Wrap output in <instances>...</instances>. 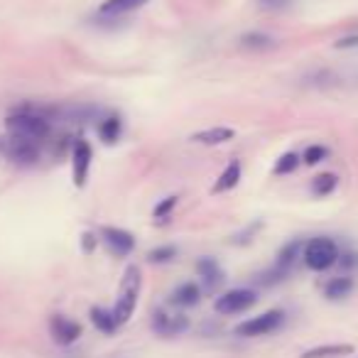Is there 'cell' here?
I'll return each mask as SVG.
<instances>
[{
	"instance_id": "cell-1",
	"label": "cell",
	"mask_w": 358,
	"mask_h": 358,
	"mask_svg": "<svg viewBox=\"0 0 358 358\" xmlns=\"http://www.w3.org/2000/svg\"><path fill=\"white\" fill-rule=\"evenodd\" d=\"M6 128H8V135L25 138V140H32V143L47 140L52 133L50 118L42 111L30 108V106H23V108H17L15 113H10V116L6 118Z\"/></svg>"
},
{
	"instance_id": "cell-2",
	"label": "cell",
	"mask_w": 358,
	"mask_h": 358,
	"mask_svg": "<svg viewBox=\"0 0 358 358\" xmlns=\"http://www.w3.org/2000/svg\"><path fill=\"white\" fill-rule=\"evenodd\" d=\"M140 285H143L140 270L135 268V265L125 268L123 282H120V292H118L116 307H113V317H116L118 326H123L125 322L133 317L135 304H138V295H140Z\"/></svg>"
},
{
	"instance_id": "cell-3",
	"label": "cell",
	"mask_w": 358,
	"mask_h": 358,
	"mask_svg": "<svg viewBox=\"0 0 358 358\" xmlns=\"http://www.w3.org/2000/svg\"><path fill=\"white\" fill-rule=\"evenodd\" d=\"M302 257L309 270L322 273V270H329L331 265L339 263V246L331 241L329 235H317V238H312V241L304 246Z\"/></svg>"
},
{
	"instance_id": "cell-4",
	"label": "cell",
	"mask_w": 358,
	"mask_h": 358,
	"mask_svg": "<svg viewBox=\"0 0 358 358\" xmlns=\"http://www.w3.org/2000/svg\"><path fill=\"white\" fill-rule=\"evenodd\" d=\"M282 322H285V314H282L280 309H270V312L257 314L253 319L238 324L235 326V334L246 336V339H251V336H265V334H273V331L280 329Z\"/></svg>"
},
{
	"instance_id": "cell-5",
	"label": "cell",
	"mask_w": 358,
	"mask_h": 358,
	"mask_svg": "<svg viewBox=\"0 0 358 358\" xmlns=\"http://www.w3.org/2000/svg\"><path fill=\"white\" fill-rule=\"evenodd\" d=\"M3 152L10 162L23 165V167H30L39 160V143L25 140V138H15V135H8L3 140Z\"/></svg>"
},
{
	"instance_id": "cell-6",
	"label": "cell",
	"mask_w": 358,
	"mask_h": 358,
	"mask_svg": "<svg viewBox=\"0 0 358 358\" xmlns=\"http://www.w3.org/2000/svg\"><path fill=\"white\" fill-rule=\"evenodd\" d=\"M253 304H255V292L241 287V290H231L218 297L216 302H213V309L218 314H241L246 309H251Z\"/></svg>"
},
{
	"instance_id": "cell-7",
	"label": "cell",
	"mask_w": 358,
	"mask_h": 358,
	"mask_svg": "<svg viewBox=\"0 0 358 358\" xmlns=\"http://www.w3.org/2000/svg\"><path fill=\"white\" fill-rule=\"evenodd\" d=\"M89 167H91V145L84 140V138H76L74 145H72V177H74V185L76 187L86 185Z\"/></svg>"
},
{
	"instance_id": "cell-8",
	"label": "cell",
	"mask_w": 358,
	"mask_h": 358,
	"mask_svg": "<svg viewBox=\"0 0 358 358\" xmlns=\"http://www.w3.org/2000/svg\"><path fill=\"white\" fill-rule=\"evenodd\" d=\"M101 241L108 246V251L116 253L118 257H125L135 251V238L133 233L123 229H116V226H103L101 229Z\"/></svg>"
},
{
	"instance_id": "cell-9",
	"label": "cell",
	"mask_w": 358,
	"mask_h": 358,
	"mask_svg": "<svg viewBox=\"0 0 358 358\" xmlns=\"http://www.w3.org/2000/svg\"><path fill=\"white\" fill-rule=\"evenodd\" d=\"M187 326H189V319H187L185 314L162 312V309L152 314V329L160 336H177L182 331H187Z\"/></svg>"
},
{
	"instance_id": "cell-10",
	"label": "cell",
	"mask_w": 358,
	"mask_h": 358,
	"mask_svg": "<svg viewBox=\"0 0 358 358\" xmlns=\"http://www.w3.org/2000/svg\"><path fill=\"white\" fill-rule=\"evenodd\" d=\"M50 334L56 344H62V346H72L76 341L78 336H81V326L76 322H72L69 317H62V314H54L50 319Z\"/></svg>"
},
{
	"instance_id": "cell-11",
	"label": "cell",
	"mask_w": 358,
	"mask_h": 358,
	"mask_svg": "<svg viewBox=\"0 0 358 358\" xmlns=\"http://www.w3.org/2000/svg\"><path fill=\"white\" fill-rule=\"evenodd\" d=\"M196 273H199V277H202L204 285H207L209 290H216V287H221L226 280L221 265H218L213 257H207V255L196 260Z\"/></svg>"
},
{
	"instance_id": "cell-12",
	"label": "cell",
	"mask_w": 358,
	"mask_h": 358,
	"mask_svg": "<svg viewBox=\"0 0 358 358\" xmlns=\"http://www.w3.org/2000/svg\"><path fill=\"white\" fill-rule=\"evenodd\" d=\"M145 3H150V0H106V3H101V8H98V15L101 17H123V15H128V12L143 8Z\"/></svg>"
},
{
	"instance_id": "cell-13",
	"label": "cell",
	"mask_w": 358,
	"mask_h": 358,
	"mask_svg": "<svg viewBox=\"0 0 358 358\" xmlns=\"http://www.w3.org/2000/svg\"><path fill=\"white\" fill-rule=\"evenodd\" d=\"M235 130L233 128H224V125H218V128H207V130H199L189 138V140L199 143V145H224V143L233 140Z\"/></svg>"
},
{
	"instance_id": "cell-14",
	"label": "cell",
	"mask_w": 358,
	"mask_h": 358,
	"mask_svg": "<svg viewBox=\"0 0 358 358\" xmlns=\"http://www.w3.org/2000/svg\"><path fill=\"white\" fill-rule=\"evenodd\" d=\"M299 253H302V243H299V241L287 243V246L280 251V255H277V263H275V275H277V277H282V275L290 273V268L295 265V260L299 257Z\"/></svg>"
},
{
	"instance_id": "cell-15",
	"label": "cell",
	"mask_w": 358,
	"mask_h": 358,
	"mask_svg": "<svg viewBox=\"0 0 358 358\" xmlns=\"http://www.w3.org/2000/svg\"><path fill=\"white\" fill-rule=\"evenodd\" d=\"M241 162L238 160H231L229 167L221 172V177L216 179V185H213V194H221V191H229L233 189L238 182H241Z\"/></svg>"
},
{
	"instance_id": "cell-16",
	"label": "cell",
	"mask_w": 358,
	"mask_h": 358,
	"mask_svg": "<svg viewBox=\"0 0 358 358\" xmlns=\"http://www.w3.org/2000/svg\"><path fill=\"white\" fill-rule=\"evenodd\" d=\"M199 287L194 285V282H185V285H179L177 290L172 292V299L169 302L177 304V307H194V304H199Z\"/></svg>"
},
{
	"instance_id": "cell-17",
	"label": "cell",
	"mask_w": 358,
	"mask_h": 358,
	"mask_svg": "<svg viewBox=\"0 0 358 358\" xmlns=\"http://www.w3.org/2000/svg\"><path fill=\"white\" fill-rule=\"evenodd\" d=\"M353 346L351 344H331V346H317L302 353V358H339V356H351Z\"/></svg>"
},
{
	"instance_id": "cell-18",
	"label": "cell",
	"mask_w": 358,
	"mask_h": 358,
	"mask_svg": "<svg viewBox=\"0 0 358 358\" xmlns=\"http://www.w3.org/2000/svg\"><path fill=\"white\" fill-rule=\"evenodd\" d=\"M120 133H123V120L118 116H106L98 123V135H101V140L106 143V145H113V143L120 138Z\"/></svg>"
},
{
	"instance_id": "cell-19",
	"label": "cell",
	"mask_w": 358,
	"mask_h": 358,
	"mask_svg": "<svg viewBox=\"0 0 358 358\" xmlns=\"http://www.w3.org/2000/svg\"><path fill=\"white\" fill-rule=\"evenodd\" d=\"M91 322H94L96 329H101L103 334H113L118 329V322L113 317V309H101V307H94L91 309Z\"/></svg>"
},
{
	"instance_id": "cell-20",
	"label": "cell",
	"mask_w": 358,
	"mask_h": 358,
	"mask_svg": "<svg viewBox=\"0 0 358 358\" xmlns=\"http://www.w3.org/2000/svg\"><path fill=\"white\" fill-rule=\"evenodd\" d=\"M339 187V177L336 174H331V172H324V174H319V177H314V182H312V191L317 196H326V194H331V191Z\"/></svg>"
},
{
	"instance_id": "cell-21",
	"label": "cell",
	"mask_w": 358,
	"mask_h": 358,
	"mask_svg": "<svg viewBox=\"0 0 358 358\" xmlns=\"http://www.w3.org/2000/svg\"><path fill=\"white\" fill-rule=\"evenodd\" d=\"M351 290H353L351 277H334V280H331L329 285L324 287V292H326V297H329V299H339V297H346Z\"/></svg>"
},
{
	"instance_id": "cell-22",
	"label": "cell",
	"mask_w": 358,
	"mask_h": 358,
	"mask_svg": "<svg viewBox=\"0 0 358 358\" xmlns=\"http://www.w3.org/2000/svg\"><path fill=\"white\" fill-rule=\"evenodd\" d=\"M241 45L246 47V50H270L275 42L273 37H268V34L263 32H248L241 37Z\"/></svg>"
},
{
	"instance_id": "cell-23",
	"label": "cell",
	"mask_w": 358,
	"mask_h": 358,
	"mask_svg": "<svg viewBox=\"0 0 358 358\" xmlns=\"http://www.w3.org/2000/svg\"><path fill=\"white\" fill-rule=\"evenodd\" d=\"M297 167H299V155L287 152V155H282L280 160H277V165H275V174H290L295 172Z\"/></svg>"
},
{
	"instance_id": "cell-24",
	"label": "cell",
	"mask_w": 358,
	"mask_h": 358,
	"mask_svg": "<svg viewBox=\"0 0 358 358\" xmlns=\"http://www.w3.org/2000/svg\"><path fill=\"white\" fill-rule=\"evenodd\" d=\"M174 255H177V248L162 246V248H155V251L147 253V260H150V263H167V260H172Z\"/></svg>"
},
{
	"instance_id": "cell-25",
	"label": "cell",
	"mask_w": 358,
	"mask_h": 358,
	"mask_svg": "<svg viewBox=\"0 0 358 358\" xmlns=\"http://www.w3.org/2000/svg\"><path fill=\"white\" fill-rule=\"evenodd\" d=\"M326 155H329V150H326L324 145H312L304 150L302 160H304V165H317V162H322Z\"/></svg>"
},
{
	"instance_id": "cell-26",
	"label": "cell",
	"mask_w": 358,
	"mask_h": 358,
	"mask_svg": "<svg viewBox=\"0 0 358 358\" xmlns=\"http://www.w3.org/2000/svg\"><path fill=\"white\" fill-rule=\"evenodd\" d=\"M255 6L265 12H280L292 6V0H255Z\"/></svg>"
},
{
	"instance_id": "cell-27",
	"label": "cell",
	"mask_w": 358,
	"mask_h": 358,
	"mask_svg": "<svg viewBox=\"0 0 358 358\" xmlns=\"http://www.w3.org/2000/svg\"><path fill=\"white\" fill-rule=\"evenodd\" d=\"M177 207V196H167V199H162V202L157 204L155 211H152V216L160 218V221H165V218L172 213V209Z\"/></svg>"
},
{
	"instance_id": "cell-28",
	"label": "cell",
	"mask_w": 358,
	"mask_h": 358,
	"mask_svg": "<svg viewBox=\"0 0 358 358\" xmlns=\"http://www.w3.org/2000/svg\"><path fill=\"white\" fill-rule=\"evenodd\" d=\"M94 246H96V235L91 233V231H86L84 233V253H91L94 251Z\"/></svg>"
},
{
	"instance_id": "cell-29",
	"label": "cell",
	"mask_w": 358,
	"mask_h": 358,
	"mask_svg": "<svg viewBox=\"0 0 358 358\" xmlns=\"http://www.w3.org/2000/svg\"><path fill=\"white\" fill-rule=\"evenodd\" d=\"M356 45H358V34L356 37H344L336 42V47H356Z\"/></svg>"
}]
</instances>
